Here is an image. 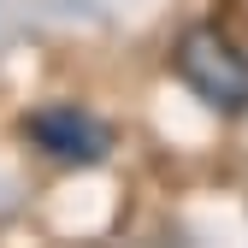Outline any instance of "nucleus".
Instances as JSON below:
<instances>
[{
	"label": "nucleus",
	"instance_id": "f257e3e1",
	"mask_svg": "<svg viewBox=\"0 0 248 248\" xmlns=\"http://www.w3.org/2000/svg\"><path fill=\"white\" fill-rule=\"evenodd\" d=\"M171 65L213 112H248V53L231 36H219V30H207V24L183 30Z\"/></svg>",
	"mask_w": 248,
	"mask_h": 248
},
{
	"label": "nucleus",
	"instance_id": "f03ea898",
	"mask_svg": "<svg viewBox=\"0 0 248 248\" xmlns=\"http://www.w3.org/2000/svg\"><path fill=\"white\" fill-rule=\"evenodd\" d=\"M24 130L42 154H53L65 166H95L107 154V124L95 112H83V107H42V112L24 118Z\"/></svg>",
	"mask_w": 248,
	"mask_h": 248
}]
</instances>
